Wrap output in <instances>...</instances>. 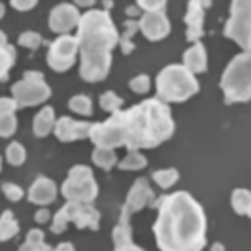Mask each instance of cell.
Masks as SVG:
<instances>
[{"mask_svg": "<svg viewBox=\"0 0 251 251\" xmlns=\"http://www.w3.org/2000/svg\"><path fill=\"white\" fill-rule=\"evenodd\" d=\"M157 220L156 241L161 251H201L206 245V218L203 208L184 191L154 201Z\"/></svg>", "mask_w": 251, "mask_h": 251, "instance_id": "cell-1", "label": "cell"}, {"mask_svg": "<svg viewBox=\"0 0 251 251\" xmlns=\"http://www.w3.org/2000/svg\"><path fill=\"white\" fill-rule=\"evenodd\" d=\"M80 77L87 82L104 80L111 69V50L119 44V34L107 10H87L77 24Z\"/></svg>", "mask_w": 251, "mask_h": 251, "instance_id": "cell-2", "label": "cell"}, {"mask_svg": "<svg viewBox=\"0 0 251 251\" xmlns=\"http://www.w3.org/2000/svg\"><path fill=\"white\" fill-rule=\"evenodd\" d=\"M119 121L123 146L129 151L156 148L174 134L171 109L159 99H148L129 111H119Z\"/></svg>", "mask_w": 251, "mask_h": 251, "instance_id": "cell-3", "label": "cell"}, {"mask_svg": "<svg viewBox=\"0 0 251 251\" xmlns=\"http://www.w3.org/2000/svg\"><path fill=\"white\" fill-rule=\"evenodd\" d=\"M157 96L163 102H184L200 91L196 77L184 66L164 67L156 79Z\"/></svg>", "mask_w": 251, "mask_h": 251, "instance_id": "cell-4", "label": "cell"}, {"mask_svg": "<svg viewBox=\"0 0 251 251\" xmlns=\"http://www.w3.org/2000/svg\"><path fill=\"white\" fill-rule=\"evenodd\" d=\"M250 52L236 55L226 67L221 79V89L225 92V102H246L251 97V79H250Z\"/></svg>", "mask_w": 251, "mask_h": 251, "instance_id": "cell-5", "label": "cell"}, {"mask_svg": "<svg viewBox=\"0 0 251 251\" xmlns=\"http://www.w3.org/2000/svg\"><path fill=\"white\" fill-rule=\"evenodd\" d=\"M99 220H100V214L94 206H91V203L67 201L54 216L50 231L57 234L62 233L67 228L69 223H75V226L79 229L82 228L99 229Z\"/></svg>", "mask_w": 251, "mask_h": 251, "instance_id": "cell-6", "label": "cell"}, {"mask_svg": "<svg viewBox=\"0 0 251 251\" xmlns=\"http://www.w3.org/2000/svg\"><path fill=\"white\" fill-rule=\"evenodd\" d=\"M62 194L67 198V201H79V203L94 201L97 196V184L91 168L74 166L62 184Z\"/></svg>", "mask_w": 251, "mask_h": 251, "instance_id": "cell-7", "label": "cell"}, {"mask_svg": "<svg viewBox=\"0 0 251 251\" xmlns=\"http://www.w3.org/2000/svg\"><path fill=\"white\" fill-rule=\"evenodd\" d=\"M12 94L17 102V107L37 106L50 97V87L46 84L40 72L29 71L24 74V79L20 82L12 86Z\"/></svg>", "mask_w": 251, "mask_h": 251, "instance_id": "cell-8", "label": "cell"}, {"mask_svg": "<svg viewBox=\"0 0 251 251\" xmlns=\"http://www.w3.org/2000/svg\"><path fill=\"white\" fill-rule=\"evenodd\" d=\"M225 35L233 39L245 52H250V2L234 0L231 3V17L225 27Z\"/></svg>", "mask_w": 251, "mask_h": 251, "instance_id": "cell-9", "label": "cell"}, {"mask_svg": "<svg viewBox=\"0 0 251 251\" xmlns=\"http://www.w3.org/2000/svg\"><path fill=\"white\" fill-rule=\"evenodd\" d=\"M79 50L77 39L72 35H60L49 46L47 62L54 71L64 72L71 69L75 62V55Z\"/></svg>", "mask_w": 251, "mask_h": 251, "instance_id": "cell-10", "label": "cell"}, {"mask_svg": "<svg viewBox=\"0 0 251 251\" xmlns=\"http://www.w3.org/2000/svg\"><path fill=\"white\" fill-rule=\"evenodd\" d=\"M154 198L156 196H154V193H152V189L149 188L148 179H144V177L137 179L127 194V200H126L123 213H121L119 223H129V218H131L134 213H137L139 209H143L144 206L154 204V201H156Z\"/></svg>", "mask_w": 251, "mask_h": 251, "instance_id": "cell-11", "label": "cell"}, {"mask_svg": "<svg viewBox=\"0 0 251 251\" xmlns=\"http://www.w3.org/2000/svg\"><path fill=\"white\" fill-rule=\"evenodd\" d=\"M137 24H139V30L143 32L144 37L149 39V40L164 39L166 35L169 34V30H171L169 20H168V17H166V14L163 10L146 12Z\"/></svg>", "mask_w": 251, "mask_h": 251, "instance_id": "cell-12", "label": "cell"}, {"mask_svg": "<svg viewBox=\"0 0 251 251\" xmlns=\"http://www.w3.org/2000/svg\"><path fill=\"white\" fill-rule=\"evenodd\" d=\"M80 20L79 10L71 3H60L50 12V19H49V25L57 34L66 35L69 30H72L74 27H77Z\"/></svg>", "mask_w": 251, "mask_h": 251, "instance_id": "cell-13", "label": "cell"}, {"mask_svg": "<svg viewBox=\"0 0 251 251\" xmlns=\"http://www.w3.org/2000/svg\"><path fill=\"white\" fill-rule=\"evenodd\" d=\"M92 124L86 123V121H74L71 117H60L55 123V136L64 143L69 141H77V139H86L91 136Z\"/></svg>", "mask_w": 251, "mask_h": 251, "instance_id": "cell-14", "label": "cell"}, {"mask_svg": "<svg viewBox=\"0 0 251 251\" xmlns=\"http://www.w3.org/2000/svg\"><path fill=\"white\" fill-rule=\"evenodd\" d=\"M209 5V2H196V0H191L188 3V12H186L184 22L188 25V30H186V39L189 42H198L201 37H203L204 30H203V22H204V10L203 7Z\"/></svg>", "mask_w": 251, "mask_h": 251, "instance_id": "cell-15", "label": "cell"}, {"mask_svg": "<svg viewBox=\"0 0 251 251\" xmlns=\"http://www.w3.org/2000/svg\"><path fill=\"white\" fill-rule=\"evenodd\" d=\"M55 196H57V189H55L54 181L44 176L34 181L29 191V200L35 204H50L54 203Z\"/></svg>", "mask_w": 251, "mask_h": 251, "instance_id": "cell-16", "label": "cell"}, {"mask_svg": "<svg viewBox=\"0 0 251 251\" xmlns=\"http://www.w3.org/2000/svg\"><path fill=\"white\" fill-rule=\"evenodd\" d=\"M184 67L188 69L189 72L194 74H201V72L206 71V50L201 42H196L191 49L184 52Z\"/></svg>", "mask_w": 251, "mask_h": 251, "instance_id": "cell-17", "label": "cell"}, {"mask_svg": "<svg viewBox=\"0 0 251 251\" xmlns=\"http://www.w3.org/2000/svg\"><path fill=\"white\" fill-rule=\"evenodd\" d=\"M114 238V251H144L143 248H139L137 245L132 243V229L129 226V223H119L114 228L112 233Z\"/></svg>", "mask_w": 251, "mask_h": 251, "instance_id": "cell-18", "label": "cell"}, {"mask_svg": "<svg viewBox=\"0 0 251 251\" xmlns=\"http://www.w3.org/2000/svg\"><path fill=\"white\" fill-rule=\"evenodd\" d=\"M54 126H55L54 109L46 106L37 116H35V119H34V134L37 137L47 136L49 132L54 129Z\"/></svg>", "mask_w": 251, "mask_h": 251, "instance_id": "cell-19", "label": "cell"}, {"mask_svg": "<svg viewBox=\"0 0 251 251\" xmlns=\"http://www.w3.org/2000/svg\"><path fill=\"white\" fill-rule=\"evenodd\" d=\"M19 251H54L49 245L44 243V233L40 229H30L27 240L20 246Z\"/></svg>", "mask_w": 251, "mask_h": 251, "instance_id": "cell-20", "label": "cell"}, {"mask_svg": "<svg viewBox=\"0 0 251 251\" xmlns=\"http://www.w3.org/2000/svg\"><path fill=\"white\" fill-rule=\"evenodd\" d=\"M19 233V225L15 221L12 211L7 209L5 213L0 218V241H7L10 238H14Z\"/></svg>", "mask_w": 251, "mask_h": 251, "instance_id": "cell-21", "label": "cell"}, {"mask_svg": "<svg viewBox=\"0 0 251 251\" xmlns=\"http://www.w3.org/2000/svg\"><path fill=\"white\" fill-rule=\"evenodd\" d=\"M92 161L99 166V168L106 169V171H109V169L112 168L116 163H117V156L114 152V149H109V148H96L94 152H92Z\"/></svg>", "mask_w": 251, "mask_h": 251, "instance_id": "cell-22", "label": "cell"}, {"mask_svg": "<svg viewBox=\"0 0 251 251\" xmlns=\"http://www.w3.org/2000/svg\"><path fill=\"white\" fill-rule=\"evenodd\" d=\"M137 30H139V24H137L136 20H126L124 22V34L121 35V39H119L121 49H123L124 54H129L131 50H134L132 37L136 35Z\"/></svg>", "mask_w": 251, "mask_h": 251, "instance_id": "cell-23", "label": "cell"}, {"mask_svg": "<svg viewBox=\"0 0 251 251\" xmlns=\"http://www.w3.org/2000/svg\"><path fill=\"white\" fill-rule=\"evenodd\" d=\"M15 64V49L7 44L5 47H0V80H7L9 71Z\"/></svg>", "mask_w": 251, "mask_h": 251, "instance_id": "cell-24", "label": "cell"}, {"mask_svg": "<svg viewBox=\"0 0 251 251\" xmlns=\"http://www.w3.org/2000/svg\"><path fill=\"white\" fill-rule=\"evenodd\" d=\"M231 203H233L234 211H236L238 214H245V216H250V209H251L250 191H246V189H236V191L233 193Z\"/></svg>", "mask_w": 251, "mask_h": 251, "instance_id": "cell-25", "label": "cell"}, {"mask_svg": "<svg viewBox=\"0 0 251 251\" xmlns=\"http://www.w3.org/2000/svg\"><path fill=\"white\" fill-rule=\"evenodd\" d=\"M146 164H148V161L139 151H129V154L119 163V169H123V171H137V169H143Z\"/></svg>", "mask_w": 251, "mask_h": 251, "instance_id": "cell-26", "label": "cell"}, {"mask_svg": "<svg viewBox=\"0 0 251 251\" xmlns=\"http://www.w3.org/2000/svg\"><path fill=\"white\" fill-rule=\"evenodd\" d=\"M152 179L156 181V184L163 189H168L179 179V174H177L176 169H161V171H156L152 174Z\"/></svg>", "mask_w": 251, "mask_h": 251, "instance_id": "cell-27", "label": "cell"}, {"mask_svg": "<svg viewBox=\"0 0 251 251\" xmlns=\"http://www.w3.org/2000/svg\"><path fill=\"white\" fill-rule=\"evenodd\" d=\"M69 107L74 112L82 116H91L92 114V100L87 96H74L69 100Z\"/></svg>", "mask_w": 251, "mask_h": 251, "instance_id": "cell-28", "label": "cell"}, {"mask_svg": "<svg viewBox=\"0 0 251 251\" xmlns=\"http://www.w3.org/2000/svg\"><path fill=\"white\" fill-rule=\"evenodd\" d=\"M99 102L104 111L112 112V114L119 111V107L123 106V99H121L119 96H116L114 92H106V94H102L99 99Z\"/></svg>", "mask_w": 251, "mask_h": 251, "instance_id": "cell-29", "label": "cell"}, {"mask_svg": "<svg viewBox=\"0 0 251 251\" xmlns=\"http://www.w3.org/2000/svg\"><path fill=\"white\" fill-rule=\"evenodd\" d=\"M7 161L14 166H20L25 161V149L20 143H12L7 148Z\"/></svg>", "mask_w": 251, "mask_h": 251, "instance_id": "cell-30", "label": "cell"}, {"mask_svg": "<svg viewBox=\"0 0 251 251\" xmlns=\"http://www.w3.org/2000/svg\"><path fill=\"white\" fill-rule=\"evenodd\" d=\"M17 129L15 114H0V137H9Z\"/></svg>", "mask_w": 251, "mask_h": 251, "instance_id": "cell-31", "label": "cell"}, {"mask_svg": "<svg viewBox=\"0 0 251 251\" xmlns=\"http://www.w3.org/2000/svg\"><path fill=\"white\" fill-rule=\"evenodd\" d=\"M19 44L22 47H29L32 50H35V49H39L40 44H42V37H40L37 32H24L19 37Z\"/></svg>", "mask_w": 251, "mask_h": 251, "instance_id": "cell-32", "label": "cell"}, {"mask_svg": "<svg viewBox=\"0 0 251 251\" xmlns=\"http://www.w3.org/2000/svg\"><path fill=\"white\" fill-rule=\"evenodd\" d=\"M2 191L7 196V200H10V201H20V200H22V196H24L22 188L17 186V184H12V183H3L2 184Z\"/></svg>", "mask_w": 251, "mask_h": 251, "instance_id": "cell-33", "label": "cell"}, {"mask_svg": "<svg viewBox=\"0 0 251 251\" xmlns=\"http://www.w3.org/2000/svg\"><path fill=\"white\" fill-rule=\"evenodd\" d=\"M132 91H136L137 94H144V92L149 91V77L148 75H137L129 82Z\"/></svg>", "mask_w": 251, "mask_h": 251, "instance_id": "cell-34", "label": "cell"}, {"mask_svg": "<svg viewBox=\"0 0 251 251\" xmlns=\"http://www.w3.org/2000/svg\"><path fill=\"white\" fill-rule=\"evenodd\" d=\"M166 5V2L163 0H148V2H144V0H141V2H137V9H143L146 12H157V10H163Z\"/></svg>", "mask_w": 251, "mask_h": 251, "instance_id": "cell-35", "label": "cell"}, {"mask_svg": "<svg viewBox=\"0 0 251 251\" xmlns=\"http://www.w3.org/2000/svg\"><path fill=\"white\" fill-rule=\"evenodd\" d=\"M17 102L9 97H0V114H15Z\"/></svg>", "mask_w": 251, "mask_h": 251, "instance_id": "cell-36", "label": "cell"}, {"mask_svg": "<svg viewBox=\"0 0 251 251\" xmlns=\"http://www.w3.org/2000/svg\"><path fill=\"white\" fill-rule=\"evenodd\" d=\"M35 0H29V2H20V0H14L12 2V7L14 9H17V10H20V12H24V10H30L32 7H35Z\"/></svg>", "mask_w": 251, "mask_h": 251, "instance_id": "cell-37", "label": "cell"}, {"mask_svg": "<svg viewBox=\"0 0 251 251\" xmlns=\"http://www.w3.org/2000/svg\"><path fill=\"white\" fill-rule=\"evenodd\" d=\"M49 220H50V211L49 209H39L37 213H35V221L37 223H47Z\"/></svg>", "mask_w": 251, "mask_h": 251, "instance_id": "cell-38", "label": "cell"}, {"mask_svg": "<svg viewBox=\"0 0 251 251\" xmlns=\"http://www.w3.org/2000/svg\"><path fill=\"white\" fill-rule=\"evenodd\" d=\"M54 251H74V246H72L71 243H60Z\"/></svg>", "mask_w": 251, "mask_h": 251, "instance_id": "cell-39", "label": "cell"}, {"mask_svg": "<svg viewBox=\"0 0 251 251\" xmlns=\"http://www.w3.org/2000/svg\"><path fill=\"white\" fill-rule=\"evenodd\" d=\"M141 10L137 9V5L134 7H127V15H131V17H136V15H139Z\"/></svg>", "mask_w": 251, "mask_h": 251, "instance_id": "cell-40", "label": "cell"}, {"mask_svg": "<svg viewBox=\"0 0 251 251\" xmlns=\"http://www.w3.org/2000/svg\"><path fill=\"white\" fill-rule=\"evenodd\" d=\"M7 46V35L0 30V47H5Z\"/></svg>", "mask_w": 251, "mask_h": 251, "instance_id": "cell-41", "label": "cell"}, {"mask_svg": "<svg viewBox=\"0 0 251 251\" xmlns=\"http://www.w3.org/2000/svg\"><path fill=\"white\" fill-rule=\"evenodd\" d=\"M211 251H225V246H223L221 243H214Z\"/></svg>", "mask_w": 251, "mask_h": 251, "instance_id": "cell-42", "label": "cell"}, {"mask_svg": "<svg viewBox=\"0 0 251 251\" xmlns=\"http://www.w3.org/2000/svg\"><path fill=\"white\" fill-rule=\"evenodd\" d=\"M3 14H5V7H3V3H0V19L3 17Z\"/></svg>", "mask_w": 251, "mask_h": 251, "instance_id": "cell-43", "label": "cell"}, {"mask_svg": "<svg viewBox=\"0 0 251 251\" xmlns=\"http://www.w3.org/2000/svg\"><path fill=\"white\" fill-rule=\"evenodd\" d=\"M79 5H82V7H86V5H94V2H77Z\"/></svg>", "mask_w": 251, "mask_h": 251, "instance_id": "cell-44", "label": "cell"}, {"mask_svg": "<svg viewBox=\"0 0 251 251\" xmlns=\"http://www.w3.org/2000/svg\"><path fill=\"white\" fill-rule=\"evenodd\" d=\"M104 5H106V9H109V7H112V2H104Z\"/></svg>", "mask_w": 251, "mask_h": 251, "instance_id": "cell-45", "label": "cell"}, {"mask_svg": "<svg viewBox=\"0 0 251 251\" xmlns=\"http://www.w3.org/2000/svg\"><path fill=\"white\" fill-rule=\"evenodd\" d=\"M0 168H2V163H0Z\"/></svg>", "mask_w": 251, "mask_h": 251, "instance_id": "cell-46", "label": "cell"}]
</instances>
